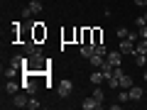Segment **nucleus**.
<instances>
[{"instance_id":"obj_26","label":"nucleus","mask_w":147,"mask_h":110,"mask_svg":"<svg viewBox=\"0 0 147 110\" xmlns=\"http://www.w3.org/2000/svg\"><path fill=\"white\" fill-rule=\"evenodd\" d=\"M142 17H145V20H147V7H145V12H142Z\"/></svg>"},{"instance_id":"obj_5","label":"nucleus","mask_w":147,"mask_h":110,"mask_svg":"<svg viewBox=\"0 0 147 110\" xmlns=\"http://www.w3.org/2000/svg\"><path fill=\"white\" fill-rule=\"evenodd\" d=\"M123 56H125V54H123L120 49H118V52H108V56H105V61H108L110 66H120V64H123Z\"/></svg>"},{"instance_id":"obj_27","label":"nucleus","mask_w":147,"mask_h":110,"mask_svg":"<svg viewBox=\"0 0 147 110\" xmlns=\"http://www.w3.org/2000/svg\"><path fill=\"white\" fill-rule=\"evenodd\" d=\"M145 81H147V73H145Z\"/></svg>"},{"instance_id":"obj_22","label":"nucleus","mask_w":147,"mask_h":110,"mask_svg":"<svg viewBox=\"0 0 147 110\" xmlns=\"http://www.w3.org/2000/svg\"><path fill=\"white\" fill-rule=\"evenodd\" d=\"M137 32H140V39H147V25L145 27H137Z\"/></svg>"},{"instance_id":"obj_17","label":"nucleus","mask_w":147,"mask_h":110,"mask_svg":"<svg viewBox=\"0 0 147 110\" xmlns=\"http://www.w3.org/2000/svg\"><path fill=\"white\" fill-rule=\"evenodd\" d=\"M93 44H103V32L98 27H93Z\"/></svg>"},{"instance_id":"obj_1","label":"nucleus","mask_w":147,"mask_h":110,"mask_svg":"<svg viewBox=\"0 0 147 110\" xmlns=\"http://www.w3.org/2000/svg\"><path fill=\"white\" fill-rule=\"evenodd\" d=\"M22 91L27 95H37L39 86L34 83V71H22Z\"/></svg>"},{"instance_id":"obj_25","label":"nucleus","mask_w":147,"mask_h":110,"mask_svg":"<svg viewBox=\"0 0 147 110\" xmlns=\"http://www.w3.org/2000/svg\"><path fill=\"white\" fill-rule=\"evenodd\" d=\"M135 5H140V7H147V0H135Z\"/></svg>"},{"instance_id":"obj_2","label":"nucleus","mask_w":147,"mask_h":110,"mask_svg":"<svg viewBox=\"0 0 147 110\" xmlns=\"http://www.w3.org/2000/svg\"><path fill=\"white\" fill-rule=\"evenodd\" d=\"M32 39H34V42L47 39V27H44L42 22H34V25H32Z\"/></svg>"},{"instance_id":"obj_13","label":"nucleus","mask_w":147,"mask_h":110,"mask_svg":"<svg viewBox=\"0 0 147 110\" xmlns=\"http://www.w3.org/2000/svg\"><path fill=\"white\" fill-rule=\"evenodd\" d=\"M88 61H91V66H96V68H100V66H103V61H105V56H98V54H93V56H91Z\"/></svg>"},{"instance_id":"obj_15","label":"nucleus","mask_w":147,"mask_h":110,"mask_svg":"<svg viewBox=\"0 0 147 110\" xmlns=\"http://www.w3.org/2000/svg\"><path fill=\"white\" fill-rule=\"evenodd\" d=\"M135 54H147V39H142V42L135 44ZM135 54H132V56H135Z\"/></svg>"},{"instance_id":"obj_3","label":"nucleus","mask_w":147,"mask_h":110,"mask_svg":"<svg viewBox=\"0 0 147 110\" xmlns=\"http://www.w3.org/2000/svg\"><path fill=\"white\" fill-rule=\"evenodd\" d=\"M57 93L61 95V98H69V95L74 93V83L69 78H64V81H59V86H57Z\"/></svg>"},{"instance_id":"obj_14","label":"nucleus","mask_w":147,"mask_h":110,"mask_svg":"<svg viewBox=\"0 0 147 110\" xmlns=\"http://www.w3.org/2000/svg\"><path fill=\"white\" fill-rule=\"evenodd\" d=\"M142 98V88L140 86H132L130 88V100H140Z\"/></svg>"},{"instance_id":"obj_20","label":"nucleus","mask_w":147,"mask_h":110,"mask_svg":"<svg viewBox=\"0 0 147 110\" xmlns=\"http://www.w3.org/2000/svg\"><path fill=\"white\" fill-rule=\"evenodd\" d=\"M96 54L98 56H108V47L105 44H96Z\"/></svg>"},{"instance_id":"obj_12","label":"nucleus","mask_w":147,"mask_h":110,"mask_svg":"<svg viewBox=\"0 0 147 110\" xmlns=\"http://www.w3.org/2000/svg\"><path fill=\"white\" fill-rule=\"evenodd\" d=\"M27 7H30L32 15H39V12H42V3H39V0H30V5H27Z\"/></svg>"},{"instance_id":"obj_8","label":"nucleus","mask_w":147,"mask_h":110,"mask_svg":"<svg viewBox=\"0 0 147 110\" xmlns=\"http://www.w3.org/2000/svg\"><path fill=\"white\" fill-rule=\"evenodd\" d=\"M96 54V44H81V56L84 59H91Z\"/></svg>"},{"instance_id":"obj_24","label":"nucleus","mask_w":147,"mask_h":110,"mask_svg":"<svg viewBox=\"0 0 147 110\" xmlns=\"http://www.w3.org/2000/svg\"><path fill=\"white\" fill-rule=\"evenodd\" d=\"M17 71H20V68H15V66H10V68H7V78H12V76H15Z\"/></svg>"},{"instance_id":"obj_18","label":"nucleus","mask_w":147,"mask_h":110,"mask_svg":"<svg viewBox=\"0 0 147 110\" xmlns=\"http://www.w3.org/2000/svg\"><path fill=\"white\" fill-rule=\"evenodd\" d=\"M39 105H42V103H39V100H37L34 95H30V100H27V108H30V110H37Z\"/></svg>"},{"instance_id":"obj_7","label":"nucleus","mask_w":147,"mask_h":110,"mask_svg":"<svg viewBox=\"0 0 147 110\" xmlns=\"http://www.w3.org/2000/svg\"><path fill=\"white\" fill-rule=\"evenodd\" d=\"M27 95H22V93H15L12 95V105H15V108H27Z\"/></svg>"},{"instance_id":"obj_10","label":"nucleus","mask_w":147,"mask_h":110,"mask_svg":"<svg viewBox=\"0 0 147 110\" xmlns=\"http://www.w3.org/2000/svg\"><path fill=\"white\" fill-rule=\"evenodd\" d=\"M20 88H22V83H15V81H7L5 83V93H10V95L20 93Z\"/></svg>"},{"instance_id":"obj_23","label":"nucleus","mask_w":147,"mask_h":110,"mask_svg":"<svg viewBox=\"0 0 147 110\" xmlns=\"http://www.w3.org/2000/svg\"><path fill=\"white\" fill-rule=\"evenodd\" d=\"M135 25H137V27H145V25H147V20H145V17L140 15V17H137V20H135Z\"/></svg>"},{"instance_id":"obj_21","label":"nucleus","mask_w":147,"mask_h":110,"mask_svg":"<svg viewBox=\"0 0 147 110\" xmlns=\"http://www.w3.org/2000/svg\"><path fill=\"white\" fill-rule=\"evenodd\" d=\"M115 34H118V39H125V37L130 34V30H125V27H118V30H115Z\"/></svg>"},{"instance_id":"obj_4","label":"nucleus","mask_w":147,"mask_h":110,"mask_svg":"<svg viewBox=\"0 0 147 110\" xmlns=\"http://www.w3.org/2000/svg\"><path fill=\"white\" fill-rule=\"evenodd\" d=\"M81 108H84V110H103V103H100V100H96L93 95H88V98H84Z\"/></svg>"},{"instance_id":"obj_11","label":"nucleus","mask_w":147,"mask_h":110,"mask_svg":"<svg viewBox=\"0 0 147 110\" xmlns=\"http://www.w3.org/2000/svg\"><path fill=\"white\" fill-rule=\"evenodd\" d=\"M132 86H135V83H132V76H127V73H123V76H120V88L130 91Z\"/></svg>"},{"instance_id":"obj_19","label":"nucleus","mask_w":147,"mask_h":110,"mask_svg":"<svg viewBox=\"0 0 147 110\" xmlns=\"http://www.w3.org/2000/svg\"><path fill=\"white\" fill-rule=\"evenodd\" d=\"M93 98H96V100H100V103H105V95H103V88H100V86H96V91H93Z\"/></svg>"},{"instance_id":"obj_9","label":"nucleus","mask_w":147,"mask_h":110,"mask_svg":"<svg viewBox=\"0 0 147 110\" xmlns=\"http://www.w3.org/2000/svg\"><path fill=\"white\" fill-rule=\"evenodd\" d=\"M103 81H105V73L100 71V68H98V71H93V73H91V83H93V86H100Z\"/></svg>"},{"instance_id":"obj_16","label":"nucleus","mask_w":147,"mask_h":110,"mask_svg":"<svg viewBox=\"0 0 147 110\" xmlns=\"http://www.w3.org/2000/svg\"><path fill=\"white\" fill-rule=\"evenodd\" d=\"M127 100H130V91L120 88V93H118V103H127Z\"/></svg>"},{"instance_id":"obj_6","label":"nucleus","mask_w":147,"mask_h":110,"mask_svg":"<svg viewBox=\"0 0 147 110\" xmlns=\"http://www.w3.org/2000/svg\"><path fill=\"white\" fill-rule=\"evenodd\" d=\"M118 49H120L123 54H135V42H132L130 37H125V39H120V47Z\"/></svg>"},{"instance_id":"obj_28","label":"nucleus","mask_w":147,"mask_h":110,"mask_svg":"<svg viewBox=\"0 0 147 110\" xmlns=\"http://www.w3.org/2000/svg\"><path fill=\"white\" fill-rule=\"evenodd\" d=\"M145 56H147V54H145Z\"/></svg>"}]
</instances>
